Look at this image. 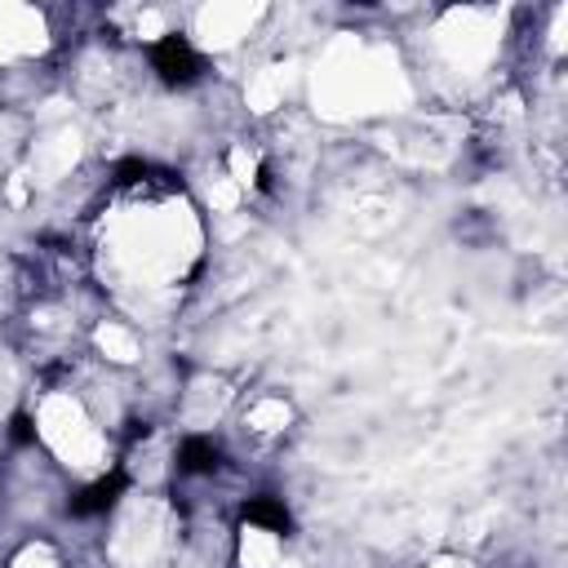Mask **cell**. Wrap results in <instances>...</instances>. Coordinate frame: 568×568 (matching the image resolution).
Wrapping results in <instances>:
<instances>
[{"label":"cell","mask_w":568,"mask_h":568,"mask_svg":"<svg viewBox=\"0 0 568 568\" xmlns=\"http://www.w3.org/2000/svg\"><path fill=\"white\" fill-rule=\"evenodd\" d=\"M124 493H129V470H124V466H111L106 475H98L93 484H84V488H75V493L67 497V515H75V519H98V515H106Z\"/></svg>","instance_id":"2"},{"label":"cell","mask_w":568,"mask_h":568,"mask_svg":"<svg viewBox=\"0 0 568 568\" xmlns=\"http://www.w3.org/2000/svg\"><path fill=\"white\" fill-rule=\"evenodd\" d=\"M146 430H151L146 422H129V430H124V439H129V444H133V439H146Z\"/></svg>","instance_id":"7"},{"label":"cell","mask_w":568,"mask_h":568,"mask_svg":"<svg viewBox=\"0 0 568 568\" xmlns=\"http://www.w3.org/2000/svg\"><path fill=\"white\" fill-rule=\"evenodd\" d=\"M9 439H13L18 448H31V444H36V422H31V413H13V417H9Z\"/></svg>","instance_id":"6"},{"label":"cell","mask_w":568,"mask_h":568,"mask_svg":"<svg viewBox=\"0 0 568 568\" xmlns=\"http://www.w3.org/2000/svg\"><path fill=\"white\" fill-rule=\"evenodd\" d=\"M151 71H155L169 89H186V84H195V80L204 75V58L191 49L186 36L169 31V36H160V40L151 44Z\"/></svg>","instance_id":"1"},{"label":"cell","mask_w":568,"mask_h":568,"mask_svg":"<svg viewBox=\"0 0 568 568\" xmlns=\"http://www.w3.org/2000/svg\"><path fill=\"white\" fill-rule=\"evenodd\" d=\"M240 519H244V524H253V528L280 532V537H288V532H293V515H288L284 497H275V493H257V497H248V501L240 506Z\"/></svg>","instance_id":"4"},{"label":"cell","mask_w":568,"mask_h":568,"mask_svg":"<svg viewBox=\"0 0 568 568\" xmlns=\"http://www.w3.org/2000/svg\"><path fill=\"white\" fill-rule=\"evenodd\" d=\"M151 173H155V164H146L142 155H129V160L115 164V186H138V182H146Z\"/></svg>","instance_id":"5"},{"label":"cell","mask_w":568,"mask_h":568,"mask_svg":"<svg viewBox=\"0 0 568 568\" xmlns=\"http://www.w3.org/2000/svg\"><path fill=\"white\" fill-rule=\"evenodd\" d=\"M217 470H222V448L209 435H186L178 444V475L204 479V475H217Z\"/></svg>","instance_id":"3"}]
</instances>
